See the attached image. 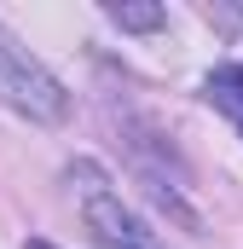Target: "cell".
Listing matches in <instances>:
<instances>
[{
    "mask_svg": "<svg viewBox=\"0 0 243 249\" xmlns=\"http://www.w3.org/2000/svg\"><path fill=\"white\" fill-rule=\"evenodd\" d=\"M0 99L12 110H23L29 122H64L69 116V93L41 58H29V47H17V35L0 23Z\"/></svg>",
    "mask_w": 243,
    "mask_h": 249,
    "instance_id": "1",
    "label": "cell"
},
{
    "mask_svg": "<svg viewBox=\"0 0 243 249\" xmlns=\"http://www.w3.org/2000/svg\"><path fill=\"white\" fill-rule=\"evenodd\" d=\"M69 180L81 191V220H87V232H93L99 249H162L156 232H145V220L122 203V191H110V180L93 162H75Z\"/></svg>",
    "mask_w": 243,
    "mask_h": 249,
    "instance_id": "2",
    "label": "cell"
},
{
    "mask_svg": "<svg viewBox=\"0 0 243 249\" xmlns=\"http://www.w3.org/2000/svg\"><path fill=\"white\" fill-rule=\"evenodd\" d=\"M203 93H208L226 116H238V122H243V64H220V70H208Z\"/></svg>",
    "mask_w": 243,
    "mask_h": 249,
    "instance_id": "3",
    "label": "cell"
},
{
    "mask_svg": "<svg viewBox=\"0 0 243 249\" xmlns=\"http://www.w3.org/2000/svg\"><path fill=\"white\" fill-rule=\"evenodd\" d=\"M23 249H52V244H41V238H29V244H23Z\"/></svg>",
    "mask_w": 243,
    "mask_h": 249,
    "instance_id": "5",
    "label": "cell"
},
{
    "mask_svg": "<svg viewBox=\"0 0 243 249\" xmlns=\"http://www.w3.org/2000/svg\"><path fill=\"white\" fill-rule=\"evenodd\" d=\"M104 12H110V23H122V29H162V23H168L162 6H133V0H116V6H104Z\"/></svg>",
    "mask_w": 243,
    "mask_h": 249,
    "instance_id": "4",
    "label": "cell"
}]
</instances>
